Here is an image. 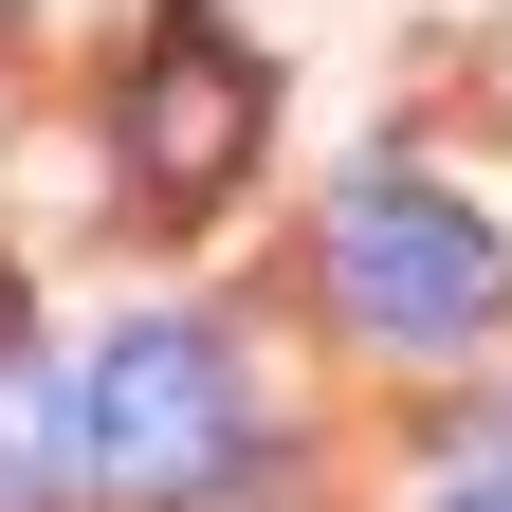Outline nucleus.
<instances>
[{
  "mask_svg": "<svg viewBox=\"0 0 512 512\" xmlns=\"http://www.w3.org/2000/svg\"><path fill=\"white\" fill-rule=\"evenodd\" d=\"M238 366L202 330H110L74 384H55V476H92V494H220L238 476Z\"/></svg>",
  "mask_w": 512,
  "mask_h": 512,
  "instance_id": "nucleus-1",
  "label": "nucleus"
},
{
  "mask_svg": "<svg viewBox=\"0 0 512 512\" xmlns=\"http://www.w3.org/2000/svg\"><path fill=\"white\" fill-rule=\"evenodd\" d=\"M330 311L366 348H476L494 311H512V256H494V220H458L439 183H348L330 202Z\"/></svg>",
  "mask_w": 512,
  "mask_h": 512,
  "instance_id": "nucleus-2",
  "label": "nucleus"
},
{
  "mask_svg": "<svg viewBox=\"0 0 512 512\" xmlns=\"http://www.w3.org/2000/svg\"><path fill=\"white\" fill-rule=\"evenodd\" d=\"M110 147H128V202L147 220L238 202V165H256V55L220 19H165L147 55H128V92H110Z\"/></svg>",
  "mask_w": 512,
  "mask_h": 512,
  "instance_id": "nucleus-3",
  "label": "nucleus"
},
{
  "mask_svg": "<svg viewBox=\"0 0 512 512\" xmlns=\"http://www.w3.org/2000/svg\"><path fill=\"white\" fill-rule=\"evenodd\" d=\"M439 512H512V458H494V476H458V494H439Z\"/></svg>",
  "mask_w": 512,
  "mask_h": 512,
  "instance_id": "nucleus-4",
  "label": "nucleus"
}]
</instances>
